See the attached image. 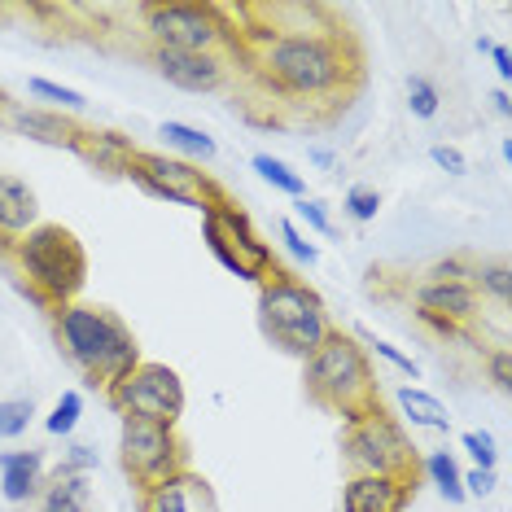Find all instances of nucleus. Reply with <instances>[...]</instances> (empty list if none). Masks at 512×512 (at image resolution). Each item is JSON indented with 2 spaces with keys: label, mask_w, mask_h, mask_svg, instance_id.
<instances>
[{
  "label": "nucleus",
  "mask_w": 512,
  "mask_h": 512,
  "mask_svg": "<svg viewBox=\"0 0 512 512\" xmlns=\"http://www.w3.org/2000/svg\"><path fill=\"white\" fill-rule=\"evenodd\" d=\"M36 512H49V508H36Z\"/></svg>",
  "instance_id": "nucleus-44"
},
{
  "label": "nucleus",
  "mask_w": 512,
  "mask_h": 512,
  "mask_svg": "<svg viewBox=\"0 0 512 512\" xmlns=\"http://www.w3.org/2000/svg\"><path fill=\"white\" fill-rule=\"evenodd\" d=\"M250 167H254V176H259L263 184H272L276 193L294 197V202H298V197H307V176L289 167L285 158H276V154H254Z\"/></svg>",
  "instance_id": "nucleus-23"
},
{
  "label": "nucleus",
  "mask_w": 512,
  "mask_h": 512,
  "mask_svg": "<svg viewBox=\"0 0 512 512\" xmlns=\"http://www.w3.org/2000/svg\"><path fill=\"white\" fill-rule=\"evenodd\" d=\"M429 162L442 171V176H451V180H464L469 176V154H464L460 145H451V141H434L429 145Z\"/></svg>",
  "instance_id": "nucleus-34"
},
{
  "label": "nucleus",
  "mask_w": 512,
  "mask_h": 512,
  "mask_svg": "<svg viewBox=\"0 0 512 512\" xmlns=\"http://www.w3.org/2000/svg\"><path fill=\"white\" fill-rule=\"evenodd\" d=\"M71 154H75L79 162H88V167L97 171V176H106V180H123V176H127V162H132V154H136V145H132V136H123V132L79 127V136H75Z\"/></svg>",
  "instance_id": "nucleus-15"
},
{
  "label": "nucleus",
  "mask_w": 512,
  "mask_h": 512,
  "mask_svg": "<svg viewBox=\"0 0 512 512\" xmlns=\"http://www.w3.org/2000/svg\"><path fill=\"white\" fill-rule=\"evenodd\" d=\"M491 110L499 114V119H512V92L508 88H495L491 92Z\"/></svg>",
  "instance_id": "nucleus-41"
},
{
  "label": "nucleus",
  "mask_w": 512,
  "mask_h": 512,
  "mask_svg": "<svg viewBox=\"0 0 512 512\" xmlns=\"http://www.w3.org/2000/svg\"><path fill=\"white\" fill-rule=\"evenodd\" d=\"M276 237H281L285 254H289V259H294L298 267H307V272H316V267H320V246H316V241H311L307 232H302L289 215L276 219Z\"/></svg>",
  "instance_id": "nucleus-26"
},
{
  "label": "nucleus",
  "mask_w": 512,
  "mask_h": 512,
  "mask_svg": "<svg viewBox=\"0 0 512 512\" xmlns=\"http://www.w3.org/2000/svg\"><path fill=\"white\" fill-rule=\"evenodd\" d=\"M460 482H464V495L469 499H486V495H495L499 477H495V469H464Z\"/></svg>",
  "instance_id": "nucleus-38"
},
{
  "label": "nucleus",
  "mask_w": 512,
  "mask_h": 512,
  "mask_svg": "<svg viewBox=\"0 0 512 512\" xmlns=\"http://www.w3.org/2000/svg\"><path fill=\"white\" fill-rule=\"evenodd\" d=\"M294 211H298L302 224H307V232H320V237H337L333 215H329V202H320V197H298Z\"/></svg>",
  "instance_id": "nucleus-35"
},
{
  "label": "nucleus",
  "mask_w": 512,
  "mask_h": 512,
  "mask_svg": "<svg viewBox=\"0 0 512 512\" xmlns=\"http://www.w3.org/2000/svg\"><path fill=\"white\" fill-rule=\"evenodd\" d=\"M36 421V403L31 399H0V442H14Z\"/></svg>",
  "instance_id": "nucleus-30"
},
{
  "label": "nucleus",
  "mask_w": 512,
  "mask_h": 512,
  "mask_svg": "<svg viewBox=\"0 0 512 512\" xmlns=\"http://www.w3.org/2000/svg\"><path fill=\"white\" fill-rule=\"evenodd\" d=\"M460 451H469L473 469H495L499 464V442L491 429H464L460 434Z\"/></svg>",
  "instance_id": "nucleus-33"
},
{
  "label": "nucleus",
  "mask_w": 512,
  "mask_h": 512,
  "mask_svg": "<svg viewBox=\"0 0 512 512\" xmlns=\"http://www.w3.org/2000/svg\"><path fill=\"white\" fill-rule=\"evenodd\" d=\"M425 276H429V281H464V285H469V276H473V259H460V254H451V259H438Z\"/></svg>",
  "instance_id": "nucleus-37"
},
{
  "label": "nucleus",
  "mask_w": 512,
  "mask_h": 512,
  "mask_svg": "<svg viewBox=\"0 0 512 512\" xmlns=\"http://www.w3.org/2000/svg\"><path fill=\"white\" fill-rule=\"evenodd\" d=\"M158 136H162V145L171 149V158L193 162V167H211V162L219 158L215 136H211V132H202V127H193V123L167 119V123H158Z\"/></svg>",
  "instance_id": "nucleus-19"
},
{
  "label": "nucleus",
  "mask_w": 512,
  "mask_h": 512,
  "mask_svg": "<svg viewBox=\"0 0 512 512\" xmlns=\"http://www.w3.org/2000/svg\"><path fill=\"white\" fill-rule=\"evenodd\" d=\"M407 114L412 119H421V123H429V119H438V110H442V92H438V84L429 75H407Z\"/></svg>",
  "instance_id": "nucleus-28"
},
{
  "label": "nucleus",
  "mask_w": 512,
  "mask_h": 512,
  "mask_svg": "<svg viewBox=\"0 0 512 512\" xmlns=\"http://www.w3.org/2000/svg\"><path fill=\"white\" fill-rule=\"evenodd\" d=\"M5 254L18 272V285L49 311L66 307V302H79V289L88 285L84 241L62 224H36Z\"/></svg>",
  "instance_id": "nucleus-3"
},
{
  "label": "nucleus",
  "mask_w": 512,
  "mask_h": 512,
  "mask_svg": "<svg viewBox=\"0 0 512 512\" xmlns=\"http://www.w3.org/2000/svg\"><path fill=\"white\" fill-rule=\"evenodd\" d=\"M53 337H57V351L66 355V364L88 386H101V390H110L114 381H123L127 372L141 364L136 333L123 324L119 311L97 307V302H66V307H57Z\"/></svg>",
  "instance_id": "nucleus-2"
},
{
  "label": "nucleus",
  "mask_w": 512,
  "mask_h": 512,
  "mask_svg": "<svg viewBox=\"0 0 512 512\" xmlns=\"http://www.w3.org/2000/svg\"><path fill=\"white\" fill-rule=\"evenodd\" d=\"M40 224V197L22 176L0 171V250H9L18 237H27Z\"/></svg>",
  "instance_id": "nucleus-17"
},
{
  "label": "nucleus",
  "mask_w": 512,
  "mask_h": 512,
  "mask_svg": "<svg viewBox=\"0 0 512 512\" xmlns=\"http://www.w3.org/2000/svg\"><path fill=\"white\" fill-rule=\"evenodd\" d=\"M499 158L512 162V141H508V136H504V141H499Z\"/></svg>",
  "instance_id": "nucleus-43"
},
{
  "label": "nucleus",
  "mask_w": 512,
  "mask_h": 512,
  "mask_svg": "<svg viewBox=\"0 0 512 512\" xmlns=\"http://www.w3.org/2000/svg\"><path fill=\"white\" fill-rule=\"evenodd\" d=\"M394 403H399L403 421L412 429H429V434H451V412L438 394H429L421 386H399L394 390Z\"/></svg>",
  "instance_id": "nucleus-20"
},
{
  "label": "nucleus",
  "mask_w": 512,
  "mask_h": 512,
  "mask_svg": "<svg viewBox=\"0 0 512 512\" xmlns=\"http://www.w3.org/2000/svg\"><path fill=\"white\" fill-rule=\"evenodd\" d=\"M342 211H346V219H355V224H372V219L381 215V193L372 189V184H351V189L342 193Z\"/></svg>",
  "instance_id": "nucleus-31"
},
{
  "label": "nucleus",
  "mask_w": 512,
  "mask_h": 512,
  "mask_svg": "<svg viewBox=\"0 0 512 512\" xmlns=\"http://www.w3.org/2000/svg\"><path fill=\"white\" fill-rule=\"evenodd\" d=\"M237 66L294 106H333L359 84V49L333 22L311 31H241Z\"/></svg>",
  "instance_id": "nucleus-1"
},
{
  "label": "nucleus",
  "mask_w": 512,
  "mask_h": 512,
  "mask_svg": "<svg viewBox=\"0 0 512 512\" xmlns=\"http://www.w3.org/2000/svg\"><path fill=\"white\" fill-rule=\"evenodd\" d=\"M79 421H84V394L79 390H62V399L53 403V412L44 416V434L49 438H71Z\"/></svg>",
  "instance_id": "nucleus-27"
},
{
  "label": "nucleus",
  "mask_w": 512,
  "mask_h": 512,
  "mask_svg": "<svg viewBox=\"0 0 512 512\" xmlns=\"http://www.w3.org/2000/svg\"><path fill=\"white\" fill-rule=\"evenodd\" d=\"M40 508L49 512H88L92 508V486L88 477H49L40 491Z\"/></svg>",
  "instance_id": "nucleus-22"
},
{
  "label": "nucleus",
  "mask_w": 512,
  "mask_h": 512,
  "mask_svg": "<svg viewBox=\"0 0 512 512\" xmlns=\"http://www.w3.org/2000/svg\"><path fill=\"white\" fill-rule=\"evenodd\" d=\"M44 491V451L22 447V451H0V495L5 504H31Z\"/></svg>",
  "instance_id": "nucleus-18"
},
{
  "label": "nucleus",
  "mask_w": 512,
  "mask_h": 512,
  "mask_svg": "<svg viewBox=\"0 0 512 512\" xmlns=\"http://www.w3.org/2000/svg\"><path fill=\"white\" fill-rule=\"evenodd\" d=\"M486 372H491V381H495L499 394H512V351H508V346L486 351Z\"/></svg>",
  "instance_id": "nucleus-36"
},
{
  "label": "nucleus",
  "mask_w": 512,
  "mask_h": 512,
  "mask_svg": "<svg viewBox=\"0 0 512 512\" xmlns=\"http://www.w3.org/2000/svg\"><path fill=\"white\" fill-rule=\"evenodd\" d=\"M141 31L149 49H176V53H219L237 62L241 53V22L224 5H189V0H162L141 5Z\"/></svg>",
  "instance_id": "nucleus-6"
},
{
  "label": "nucleus",
  "mask_w": 512,
  "mask_h": 512,
  "mask_svg": "<svg viewBox=\"0 0 512 512\" xmlns=\"http://www.w3.org/2000/svg\"><path fill=\"white\" fill-rule=\"evenodd\" d=\"M342 469L346 477H403V482H416L421 456H416L399 416H390L386 407H372V412L342 425Z\"/></svg>",
  "instance_id": "nucleus-7"
},
{
  "label": "nucleus",
  "mask_w": 512,
  "mask_h": 512,
  "mask_svg": "<svg viewBox=\"0 0 512 512\" xmlns=\"http://www.w3.org/2000/svg\"><path fill=\"white\" fill-rule=\"evenodd\" d=\"M416 473H425L429 482L438 486V495L447 499L451 508H460L464 499H469V495H464V482H460V473H464V469L456 464V456H451L447 447H438V451H429V456H421V469H416Z\"/></svg>",
  "instance_id": "nucleus-21"
},
{
  "label": "nucleus",
  "mask_w": 512,
  "mask_h": 512,
  "mask_svg": "<svg viewBox=\"0 0 512 512\" xmlns=\"http://www.w3.org/2000/svg\"><path fill=\"white\" fill-rule=\"evenodd\" d=\"M473 49H477V53H482V57H486V53H491V49H495V40H491V36H477V40H473Z\"/></svg>",
  "instance_id": "nucleus-42"
},
{
  "label": "nucleus",
  "mask_w": 512,
  "mask_h": 512,
  "mask_svg": "<svg viewBox=\"0 0 512 512\" xmlns=\"http://www.w3.org/2000/svg\"><path fill=\"white\" fill-rule=\"evenodd\" d=\"M141 512H219V499L202 473L180 469V473H171L167 482L145 486Z\"/></svg>",
  "instance_id": "nucleus-13"
},
{
  "label": "nucleus",
  "mask_w": 512,
  "mask_h": 512,
  "mask_svg": "<svg viewBox=\"0 0 512 512\" xmlns=\"http://www.w3.org/2000/svg\"><path fill=\"white\" fill-rule=\"evenodd\" d=\"M337 329L324 298L298 276L272 272L259 285V333L276 346L281 355H294L307 364L311 355L329 342V333Z\"/></svg>",
  "instance_id": "nucleus-5"
},
{
  "label": "nucleus",
  "mask_w": 512,
  "mask_h": 512,
  "mask_svg": "<svg viewBox=\"0 0 512 512\" xmlns=\"http://www.w3.org/2000/svg\"><path fill=\"white\" fill-rule=\"evenodd\" d=\"M412 302H416V311L421 316H438V320H447V324H473L477 316H482V307L486 302L473 294V285H464V281H416L412 285Z\"/></svg>",
  "instance_id": "nucleus-14"
},
{
  "label": "nucleus",
  "mask_w": 512,
  "mask_h": 512,
  "mask_svg": "<svg viewBox=\"0 0 512 512\" xmlns=\"http://www.w3.org/2000/svg\"><path fill=\"white\" fill-rule=\"evenodd\" d=\"M141 193H149L154 202L167 206H184V211L206 215L215 202H224V189L215 184L211 171L193 167V162H180L171 154H154V149H136L132 162H127V176Z\"/></svg>",
  "instance_id": "nucleus-8"
},
{
  "label": "nucleus",
  "mask_w": 512,
  "mask_h": 512,
  "mask_svg": "<svg viewBox=\"0 0 512 512\" xmlns=\"http://www.w3.org/2000/svg\"><path fill=\"white\" fill-rule=\"evenodd\" d=\"M486 57H491V66H495V75H499V84H512V53H508V44H499L495 40V49L491 53H486Z\"/></svg>",
  "instance_id": "nucleus-39"
},
{
  "label": "nucleus",
  "mask_w": 512,
  "mask_h": 512,
  "mask_svg": "<svg viewBox=\"0 0 512 512\" xmlns=\"http://www.w3.org/2000/svg\"><path fill=\"white\" fill-rule=\"evenodd\" d=\"M101 469V451L92 447V442H71L66 447V456H62V464H57V477H92Z\"/></svg>",
  "instance_id": "nucleus-32"
},
{
  "label": "nucleus",
  "mask_w": 512,
  "mask_h": 512,
  "mask_svg": "<svg viewBox=\"0 0 512 512\" xmlns=\"http://www.w3.org/2000/svg\"><path fill=\"white\" fill-rule=\"evenodd\" d=\"M106 399L123 421H154L176 429L184 416V381L176 368L141 359L123 381H114L106 390Z\"/></svg>",
  "instance_id": "nucleus-10"
},
{
  "label": "nucleus",
  "mask_w": 512,
  "mask_h": 512,
  "mask_svg": "<svg viewBox=\"0 0 512 512\" xmlns=\"http://www.w3.org/2000/svg\"><path fill=\"white\" fill-rule=\"evenodd\" d=\"M307 158L316 162L320 171H333L337 162H342V158H337V149H329V145H307Z\"/></svg>",
  "instance_id": "nucleus-40"
},
{
  "label": "nucleus",
  "mask_w": 512,
  "mask_h": 512,
  "mask_svg": "<svg viewBox=\"0 0 512 512\" xmlns=\"http://www.w3.org/2000/svg\"><path fill=\"white\" fill-rule=\"evenodd\" d=\"M469 285H473L477 298H482V302L491 298L495 307H508V298H512V272H508L504 259H482V263H473Z\"/></svg>",
  "instance_id": "nucleus-24"
},
{
  "label": "nucleus",
  "mask_w": 512,
  "mask_h": 512,
  "mask_svg": "<svg viewBox=\"0 0 512 512\" xmlns=\"http://www.w3.org/2000/svg\"><path fill=\"white\" fill-rule=\"evenodd\" d=\"M119 464L132 477L136 491L167 482L171 473L184 469V442L171 425L154 421H123L119 429Z\"/></svg>",
  "instance_id": "nucleus-11"
},
{
  "label": "nucleus",
  "mask_w": 512,
  "mask_h": 512,
  "mask_svg": "<svg viewBox=\"0 0 512 512\" xmlns=\"http://www.w3.org/2000/svg\"><path fill=\"white\" fill-rule=\"evenodd\" d=\"M27 92H31L36 101H44V110H57V114H66V119H75V114L88 110V97H84L79 88L53 84V79H40V75L27 79Z\"/></svg>",
  "instance_id": "nucleus-25"
},
{
  "label": "nucleus",
  "mask_w": 512,
  "mask_h": 512,
  "mask_svg": "<svg viewBox=\"0 0 512 512\" xmlns=\"http://www.w3.org/2000/svg\"><path fill=\"white\" fill-rule=\"evenodd\" d=\"M302 381H307V399L324 407V412L342 416V425L381 407L377 368H372V359L355 333L333 329L329 342L302 364Z\"/></svg>",
  "instance_id": "nucleus-4"
},
{
  "label": "nucleus",
  "mask_w": 512,
  "mask_h": 512,
  "mask_svg": "<svg viewBox=\"0 0 512 512\" xmlns=\"http://www.w3.org/2000/svg\"><path fill=\"white\" fill-rule=\"evenodd\" d=\"M202 237H206V250H211L232 276H241V281H250V285H263L272 272H281L272 259V246L254 232L250 215L241 211L232 197L215 202L211 211L202 215Z\"/></svg>",
  "instance_id": "nucleus-9"
},
{
  "label": "nucleus",
  "mask_w": 512,
  "mask_h": 512,
  "mask_svg": "<svg viewBox=\"0 0 512 512\" xmlns=\"http://www.w3.org/2000/svg\"><path fill=\"white\" fill-rule=\"evenodd\" d=\"M149 66H154V75L162 84L180 88V92H219L228 88L232 71H237V62L232 57H219V53H176V49H149Z\"/></svg>",
  "instance_id": "nucleus-12"
},
{
  "label": "nucleus",
  "mask_w": 512,
  "mask_h": 512,
  "mask_svg": "<svg viewBox=\"0 0 512 512\" xmlns=\"http://www.w3.org/2000/svg\"><path fill=\"white\" fill-rule=\"evenodd\" d=\"M355 337H359V346L368 351V359H386V364L394 372H403L407 381H421V364H416L412 355H403L394 342H386V337H372V333H355Z\"/></svg>",
  "instance_id": "nucleus-29"
},
{
  "label": "nucleus",
  "mask_w": 512,
  "mask_h": 512,
  "mask_svg": "<svg viewBox=\"0 0 512 512\" xmlns=\"http://www.w3.org/2000/svg\"><path fill=\"white\" fill-rule=\"evenodd\" d=\"M412 495L416 482H403V477H346L342 512H403Z\"/></svg>",
  "instance_id": "nucleus-16"
}]
</instances>
